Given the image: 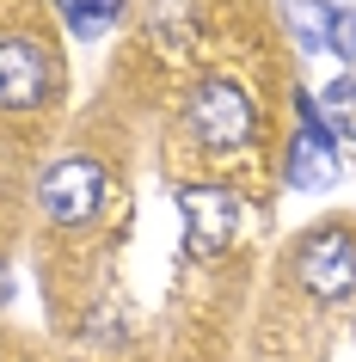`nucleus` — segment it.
Listing matches in <instances>:
<instances>
[{"instance_id":"obj_1","label":"nucleus","mask_w":356,"mask_h":362,"mask_svg":"<svg viewBox=\"0 0 356 362\" xmlns=\"http://www.w3.org/2000/svg\"><path fill=\"white\" fill-rule=\"evenodd\" d=\"M43 209H50V221H62V228H80V221H93L98 215V197H105V172L93 166V160H62V166L43 172Z\"/></svg>"},{"instance_id":"obj_2","label":"nucleus","mask_w":356,"mask_h":362,"mask_svg":"<svg viewBox=\"0 0 356 362\" xmlns=\"http://www.w3.org/2000/svg\"><path fill=\"white\" fill-rule=\"evenodd\" d=\"M190 129L203 135L209 148H240L246 135H252V98L234 80H209L190 98Z\"/></svg>"},{"instance_id":"obj_3","label":"nucleus","mask_w":356,"mask_h":362,"mask_svg":"<svg viewBox=\"0 0 356 362\" xmlns=\"http://www.w3.org/2000/svg\"><path fill=\"white\" fill-rule=\"evenodd\" d=\"M178 209H185V240L190 252H222L240 228V203L222 191V185H185L178 191Z\"/></svg>"},{"instance_id":"obj_4","label":"nucleus","mask_w":356,"mask_h":362,"mask_svg":"<svg viewBox=\"0 0 356 362\" xmlns=\"http://www.w3.org/2000/svg\"><path fill=\"white\" fill-rule=\"evenodd\" d=\"M295 270H301V283L314 288V295H344V288H356V246H350V233L344 228H326L314 233L307 246L295 252Z\"/></svg>"},{"instance_id":"obj_5","label":"nucleus","mask_w":356,"mask_h":362,"mask_svg":"<svg viewBox=\"0 0 356 362\" xmlns=\"http://www.w3.org/2000/svg\"><path fill=\"white\" fill-rule=\"evenodd\" d=\"M338 178V148H332V129L319 123V111L301 98V129L289 141V185L295 191H326Z\"/></svg>"},{"instance_id":"obj_6","label":"nucleus","mask_w":356,"mask_h":362,"mask_svg":"<svg viewBox=\"0 0 356 362\" xmlns=\"http://www.w3.org/2000/svg\"><path fill=\"white\" fill-rule=\"evenodd\" d=\"M43 86H50V62H43L38 43L25 37H0V105H13V111H25V105H38Z\"/></svg>"},{"instance_id":"obj_7","label":"nucleus","mask_w":356,"mask_h":362,"mask_svg":"<svg viewBox=\"0 0 356 362\" xmlns=\"http://www.w3.org/2000/svg\"><path fill=\"white\" fill-rule=\"evenodd\" d=\"M56 6L68 13V19H74L80 37H98V31H105V19L117 13V0H56Z\"/></svg>"},{"instance_id":"obj_8","label":"nucleus","mask_w":356,"mask_h":362,"mask_svg":"<svg viewBox=\"0 0 356 362\" xmlns=\"http://www.w3.org/2000/svg\"><path fill=\"white\" fill-rule=\"evenodd\" d=\"M326 43H332L344 62H356V13H332V19H326Z\"/></svg>"},{"instance_id":"obj_9","label":"nucleus","mask_w":356,"mask_h":362,"mask_svg":"<svg viewBox=\"0 0 356 362\" xmlns=\"http://www.w3.org/2000/svg\"><path fill=\"white\" fill-rule=\"evenodd\" d=\"M6 288H13V283H6V276H0V301H6Z\"/></svg>"}]
</instances>
